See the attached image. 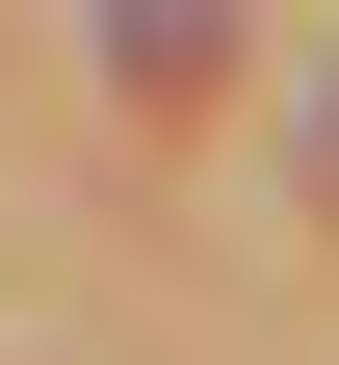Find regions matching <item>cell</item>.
<instances>
[{"mask_svg":"<svg viewBox=\"0 0 339 365\" xmlns=\"http://www.w3.org/2000/svg\"><path fill=\"white\" fill-rule=\"evenodd\" d=\"M313 157H339V105H313Z\"/></svg>","mask_w":339,"mask_h":365,"instance_id":"cell-1","label":"cell"}]
</instances>
